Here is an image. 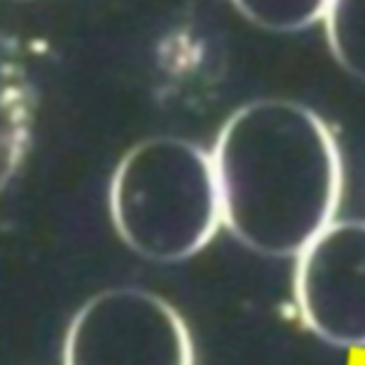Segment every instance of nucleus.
<instances>
[{
  "mask_svg": "<svg viewBox=\"0 0 365 365\" xmlns=\"http://www.w3.org/2000/svg\"><path fill=\"white\" fill-rule=\"evenodd\" d=\"M212 163L222 225L246 249L299 256L334 222L344 161L329 125L304 105H241L217 134Z\"/></svg>",
  "mask_w": 365,
  "mask_h": 365,
  "instance_id": "1",
  "label": "nucleus"
},
{
  "mask_svg": "<svg viewBox=\"0 0 365 365\" xmlns=\"http://www.w3.org/2000/svg\"><path fill=\"white\" fill-rule=\"evenodd\" d=\"M108 202L120 239L156 263L195 256L222 225L212 154L166 134L139 141L120 158Z\"/></svg>",
  "mask_w": 365,
  "mask_h": 365,
  "instance_id": "2",
  "label": "nucleus"
},
{
  "mask_svg": "<svg viewBox=\"0 0 365 365\" xmlns=\"http://www.w3.org/2000/svg\"><path fill=\"white\" fill-rule=\"evenodd\" d=\"M63 365H195V346L170 302L139 287H113L71 319Z\"/></svg>",
  "mask_w": 365,
  "mask_h": 365,
  "instance_id": "3",
  "label": "nucleus"
},
{
  "mask_svg": "<svg viewBox=\"0 0 365 365\" xmlns=\"http://www.w3.org/2000/svg\"><path fill=\"white\" fill-rule=\"evenodd\" d=\"M295 302L322 341L365 349V222H331L299 253Z\"/></svg>",
  "mask_w": 365,
  "mask_h": 365,
  "instance_id": "4",
  "label": "nucleus"
},
{
  "mask_svg": "<svg viewBox=\"0 0 365 365\" xmlns=\"http://www.w3.org/2000/svg\"><path fill=\"white\" fill-rule=\"evenodd\" d=\"M324 27L339 66L365 81V0H331Z\"/></svg>",
  "mask_w": 365,
  "mask_h": 365,
  "instance_id": "5",
  "label": "nucleus"
},
{
  "mask_svg": "<svg viewBox=\"0 0 365 365\" xmlns=\"http://www.w3.org/2000/svg\"><path fill=\"white\" fill-rule=\"evenodd\" d=\"M234 8L251 25L266 32H299L314 22H324L329 3L324 0H239Z\"/></svg>",
  "mask_w": 365,
  "mask_h": 365,
  "instance_id": "6",
  "label": "nucleus"
}]
</instances>
